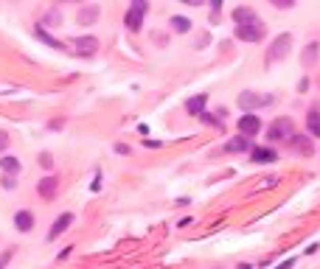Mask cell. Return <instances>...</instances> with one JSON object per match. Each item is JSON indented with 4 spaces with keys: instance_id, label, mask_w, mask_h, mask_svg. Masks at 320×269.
Segmentation results:
<instances>
[{
    "instance_id": "cell-1",
    "label": "cell",
    "mask_w": 320,
    "mask_h": 269,
    "mask_svg": "<svg viewBox=\"0 0 320 269\" xmlns=\"http://www.w3.org/2000/svg\"><path fill=\"white\" fill-rule=\"evenodd\" d=\"M290 48H292V34H278L275 40L270 42V48H267V65H272V62H281V59H287Z\"/></svg>"
},
{
    "instance_id": "cell-2",
    "label": "cell",
    "mask_w": 320,
    "mask_h": 269,
    "mask_svg": "<svg viewBox=\"0 0 320 269\" xmlns=\"http://www.w3.org/2000/svg\"><path fill=\"white\" fill-rule=\"evenodd\" d=\"M295 129H292V121L290 118H278L267 126V140L270 143H281V140H292Z\"/></svg>"
},
{
    "instance_id": "cell-3",
    "label": "cell",
    "mask_w": 320,
    "mask_h": 269,
    "mask_svg": "<svg viewBox=\"0 0 320 269\" xmlns=\"http://www.w3.org/2000/svg\"><path fill=\"white\" fill-rule=\"evenodd\" d=\"M267 34V25L261 23V17H256L253 23H242V25H236V36L244 42H261Z\"/></svg>"
},
{
    "instance_id": "cell-4",
    "label": "cell",
    "mask_w": 320,
    "mask_h": 269,
    "mask_svg": "<svg viewBox=\"0 0 320 269\" xmlns=\"http://www.w3.org/2000/svg\"><path fill=\"white\" fill-rule=\"evenodd\" d=\"M272 101H275L272 96H261V93H253V90L239 93V107H242L244 112H256L259 107H270Z\"/></svg>"
},
{
    "instance_id": "cell-5",
    "label": "cell",
    "mask_w": 320,
    "mask_h": 269,
    "mask_svg": "<svg viewBox=\"0 0 320 269\" xmlns=\"http://www.w3.org/2000/svg\"><path fill=\"white\" fill-rule=\"evenodd\" d=\"M236 126H239V135L250 140L253 135H259V132H261V118H259L256 112H244L242 118H239V124H236Z\"/></svg>"
},
{
    "instance_id": "cell-6",
    "label": "cell",
    "mask_w": 320,
    "mask_h": 269,
    "mask_svg": "<svg viewBox=\"0 0 320 269\" xmlns=\"http://www.w3.org/2000/svg\"><path fill=\"white\" fill-rule=\"evenodd\" d=\"M144 14H146V3H135V6H129L127 17H124L127 28L129 31H140V25H144Z\"/></svg>"
},
{
    "instance_id": "cell-7",
    "label": "cell",
    "mask_w": 320,
    "mask_h": 269,
    "mask_svg": "<svg viewBox=\"0 0 320 269\" xmlns=\"http://www.w3.org/2000/svg\"><path fill=\"white\" fill-rule=\"evenodd\" d=\"M56 188H59V179L54 177V174H48L45 179H40V185H37V194L43 199H54L56 197Z\"/></svg>"
},
{
    "instance_id": "cell-8",
    "label": "cell",
    "mask_w": 320,
    "mask_h": 269,
    "mask_svg": "<svg viewBox=\"0 0 320 269\" xmlns=\"http://www.w3.org/2000/svg\"><path fill=\"white\" fill-rule=\"evenodd\" d=\"M73 45H76V54H82V56H90V54H96L98 51V40L96 36H76Z\"/></svg>"
},
{
    "instance_id": "cell-9",
    "label": "cell",
    "mask_w": 320,
    "mask_h": 269,
    "mask_svg": "<svg viewBox=\"0 0 320 269\" xmlns=\"http://www.w3.org/2000/svg\"><path fill=\"white\" fill-rule=\"evenodd\" d=\"M98 12H101V9H98L96 3H90V6H82V9H79V14H76V23L79 25H93L98 20Z\"/></svg>"
},
{
    "instance_id": "cell-10",
    "label": "cell",
    "mask_w": 320,
    "mask_h": 269,
    "mask_svg": "<svg viewBox=\"0 0 320 269\" xmlns=\"http://www.w3.org/2000/svg\"><path fill=\"white\" fill-rule=\"evenodd\" d=\"M73 224V213H62V216H56V221H54V227H51V233H48V241H54V239H59L62 233H65L67 227Z\"/></svg>"
},
{
    "instance_id": "cell-11",
    "label": "cell",
    "mask_w": 320,
    "mask_h": 269,
    "mask_svg": "<svg viewBox=\"0 0 320 269\" xmlns=\"http://www.w3.org/2000/svg\"><path fill=\"white\" fill-rule=\"evenodd\" d=\"M14 227H17L20 233H28V230L34 227V213H31V210H17V213H14Z\"/></svg>"
},
{
    "instance_id": "cell-12",
    "label": "cell",
    "mask_w": 320,
    "mask_h": 269,
    "mask_svg": "<svg viewBox=\"0 0 320 269\" xmlns=\"http://www.w3.org/2000/svg\"><path fill=\"white\" fill-rule=\"evenodd\" d=\"M205 101H208L205 93H199V96H191V98L186 101V112H188V115H202V112H205Z\"/></svg>"
},
{
    "instance_id": "cell-13",
    "label": "cell",
    "mask_w": 320,
    "mask_h": 269,
    "mask_svg": "<svg viewBox=\"0 0 320 269\" xmlns=\"http://www.w3.org/2000/svg\"><path fill=\"white\" fill-rule=\"evenodd\" d=\"M306 129L312 138H320V109L317 107H312L306 112Z\"/></svg>"
},
{
    "instance_id": "cell-14",
    "label": "cell",
    "mask_w": 320,
    "mask_h": 269,
    "mask_svg": "<svg viewBox=\"0 0 320 269\" xmlns=\"http://www.w3.org/2000/svg\"><path fill=\"white\" fill-rule=\"evenodd\" d=\"M250 155H253L256 163H275L278 155L272 149H267V146H256V149H250Z\"/></svg>"
},
{
    "instance_id": "cell-15",
    "label": "cell",
    "mask_w": 320,
    "mask_h": 269,
    "mask_svg": "<svg viewBox=\"0 0 320 269\" xmlns=\"http://www.w3.org/2000/svg\"><path fill=\"white\" fill-rule=\"evenodd\" d=\"M247 149H250V140L242 138V135H236L225 143V151H230V155H239V151H247Z\"/></svg>"
},
{
    "instance_id": "cell-16",
    "label": "cell",
    "mask_w": 320,
    "mask_h": 269,
    "mask_svg": "<svg viewBox=\"0 0 320 269\" xmlns=\"http://www.w3.org/2000/svg\"><path fill=\"white\" fill-rule=\"evenodd\" d=\"M292 146H295L298 151H301V155H314V146H312V140L306 138V135H295V138H292Z\"/></svg>"
},
{
    "instance_id": "cell-17",
    "label": "cell",
    "mask_w": 320,
    "mask_h": 269,
    "mask_svg": "<svg viewBox=\"0 0 320 269\" xmlns=\"http://www.w3.org/2000/svg\"><path fill=\"white\" fill-rule=\"evenodd\" d=\"M256 17H259V14H256L253 9H244V6H242V9H233V23H236V25H242V23H253Z\"/></svg>"
},
{
    "instance_id": "cell-18",
    "label": "cell",
    "mask_w": 320,
    "mask_h": 269,
    "mask_svg": "<svg viewBox=\"0 0 320 269\" xmlns=\"http://www.w3.org/2000/svg\"><path fill=\"white\" fill-rule=\"evenodd\" d=\"M314 59H317V42H309L301 54V62H303V67H312Z\"/></svg>"
},
{
    "instance_id": "cell-19",
    "label": "cell",
    "mask_w": 320,
    "mask_h": 269,
    "mask_svg": "<svg viewBox=\"0 0 320 269\" xmlns=\"http://www.w3.org/2000/svg\"><path fill=\"white\" fill-rule=\"evenodd\" d=\"M0 168H3L6 174H17L20 171V160L12 157V155H6V157H0Z\"/></svg>"
},
{
    "instance_id": "cell-20",
    "label": "cell",
    "mask_w": 320,
    "mask_h": 269,
    "mask_svg": "<svg viewBox=\"0 0 320 269\" xmlns=\"http://www.w3.org/2000/svg\"><path fill=\"white\" fill-rule=\"evenodd\" d=\"M188 28H191V20H188V17H171V31H177V34H186Z\"/></svg>"
},
{
    "instance_id": "cell-21",
    "label": "cell",
    "mask_w": 320,
    "mask_h": 269,
    "mask_svg": "<svg viewBox=\"0 0 320 269\" xmlns=\"http://www.w3.org/2000/svg\"><path fill=\"white\" fill-rule=\"evenodd\" d=\"M37 34H40V40H43V42H45V45H51V48H65V45H62V42H59V40H54V36H51V34H48V31H45V28H43V25H40V28H37Z\"/></svg>"
},
{
    "instance_id": "cell-22",
    "label": "cell",
    "mask_w": 320,
    "mask_h": 269,
    "mask_svg": "<svg viewBox=\"0 0 320 269\" xmlns=\"http://www.w3.org/2000/svg\"><path fill=\"white\" fill-rule=\"evenodd\" d=\"M270 3L275 9H292V6H295V0H270Z\"/></svg>"
},
{
    "instance_id": "cell-23",
    "label": "cell",
    "mask_w": 320,
    "mask_h": 269,
    "mask_svg": "<svg viewBox=\"0 0 320 269\" xmlns=\"http://www.w3.org/2000/svg\"><path fill=\"white\" fill-rule=\"evenodd\" d=\"M40 166H43V168H51V166H54V157H51L48 151H45V155H40Z\"/></svg>"
},
{
    "instance_id": "cell-24",
    "label": "cell",
    "mask_w": 320,
    "mask_h": 269,
    "mask_svg": "<svg viewBox=\"0 0 320 269\" xmlns=\"http://www.w3.org/2000/svg\"><path fill=\"white\" fill-rule=\"evenodd\" d=\"M292 266H295V258H287V261H284V263H278L275 269H292Z\"/></svg>"
},
{
    "instance_id": "cell-25",
    "label": "cell",
    "mask_w": 320,
    "mask_h": 269,
    "mask_svg": "<svg viewBox=\"0 0 320 269\" xmlns=\"http://www.w3.org/2000/svg\"><path fill=\"white\" fill-rule=\"evenodd\" d=\"M3 188H14V177H12V174H6V177H3Z\"/></svg>"
},
{
    "instance_id": "cell-26",
    "label": "cell",
    "mask_w": 320,
    "mask_h": 269,
    "mask_svg": "<svg viewBox=\"0 0 320 269\" xmlns=\"http://www.w3.org/2000/svg\"><path fill=\"white\" fill-rule=\"evenodd\" d=\"M6 146H9V135H6V132H0V151L6 149Z\"/></svg>"
},
{
    "instance_id": "cell-27",
    "label": "cell",
    "mask_w": 320,
    "mask_h": 269,
    "mask_svg": "<svg viewBox=\"0 0 320 269\" xmlns=\"http://www.w3.org/2000/svg\"><path fill=\"white\" fill-rule=\"evenodd\" d=\"M180 3H186V6H202L205 0H180Z\"/></svg>"
},
{
    "instance_id": "cell-28",
    "label": "cell",
    "mask_w": 320,
    "mask_h": 269,
    "mask_svg": "<svg viewBox=\"0 0 320 269\" xmlns=\"http://www.w3.org/2000/svg\"><path fill=\"white\" fill-rule=\"evenodd\" d=\"M211 9H214V14H217L219 9H222V0H211Z\"/></svg>"
},
{
    "instance_id": "cell-29",
    "label": "cell",
    "mask_w": 320,
    "mask_h": 269,
    "mask_svg": "<svg viewBox=\"0 0 320 269\" xmlns=\"http://www.w3.org/2000/svg\"><path fill=\"white\" fill-rule=\"evenodd\" d=\"M129 3H132V6H135V3H146V0H129Z\"/></svg>"
},
{
    "instance_id": "cell-30",
    "label": "cell",
    "mask_w": 320,
    "mask_h": 269,
    "mask_svg": "<svg viewBox=\"0 0 320 269\" xmlns=\"http://www.w3.org/2000/svg\"><path fill=\"white\" fill-rule=\"evenodd\" d=\"M239 269H253V266H247V263H242V266H239Z\"/></svg>"
},
{
    "instance_id": "cell-31",
    "label": "cell",
    "mask_w": 320,
    "mask_h": 269,
    "mask_svg": "<svg viewBox=\"0 0 320 269\" xmlns=\"http://www.w3.org/2000/svg\"><path fill=\"white\" fill-rule=\"evenodd\" d=\"M73 3H82V0H73Z\"/></svg>"
},
{
    "instance_id": "cell-32",
    "label": "cell",
    "mask_w": 320,
    "mask_h": 269,
    "mask_svg": "<svg viewBox=\"0 0 320 269\" xmlns=\"http://www.w3.org/2000/svg\"><path fill=\"white\" fill-rule=\"evenodd\" d=\"M0 269H3V261H0Z\"/></svg>"
}]
</instances>
